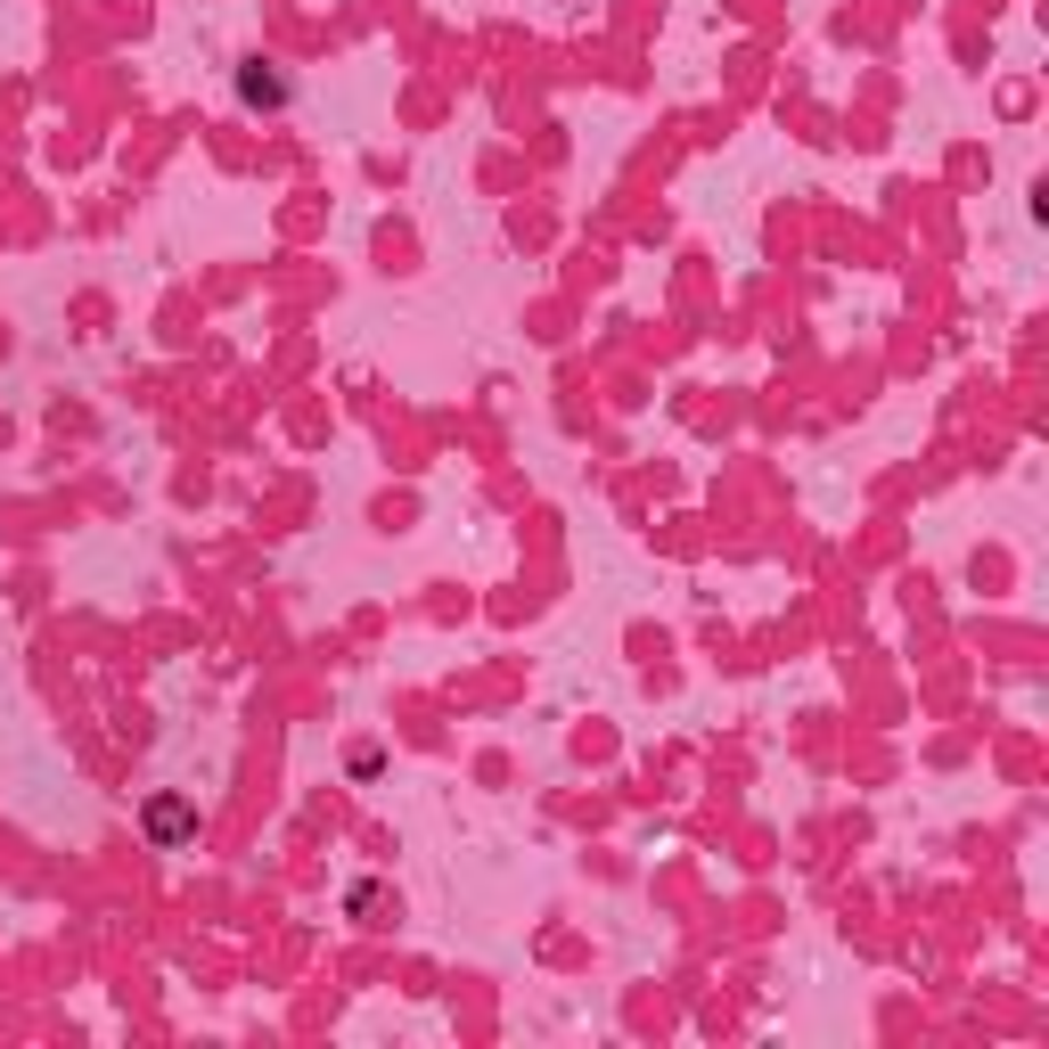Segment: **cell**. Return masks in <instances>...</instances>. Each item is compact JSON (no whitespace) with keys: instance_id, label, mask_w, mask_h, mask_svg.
<instances>
[{"instance_id":"cell-1","label":"cell","mask_w":1049,"mask_h":1049,"mask_svg":"<svg viewBox=\"0 0 1049 1049\" xmlns=\"http://www.w3.org/2000/svg\"><path fill=\"white\" fill-rule=\"evenodd\" d=\"M189 829H197V811H189L181 795H156V804H148V836H156V845H181Z\"/></svg>"},{"instance_id":"cell-2","label":"cell","mask_w":1049,"mask_h":1049,"mask_svg":"<svg viewBox=\"0 0 1049 1049\" xmlns=\"http://www.w3.org/2000/svg\"><path fill=\"white\" fill-rule=\"evenodd\" d=\"M239 99H246V107H279V99H287V82H279V74H255V66H246V74H239Z\"/></svg>"}]
</instances>
